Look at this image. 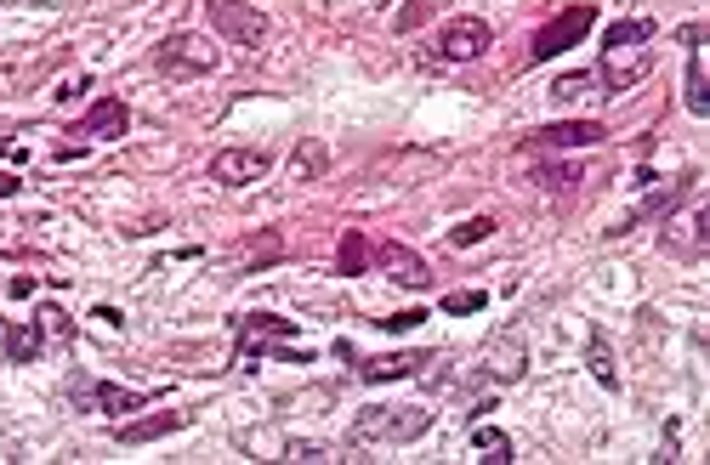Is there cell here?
I'll return each mask as SVG.
<instances>
[{
	"mask_svg": "<svg viewBox=\"0 0 710 465\" xmlns=\"http://www.w3.org/2000/svg\"><path fill=\"white\" fill-rule=\"evenodd\" d=\"M426 363H438V358H432V352H387V358H364V363H358V380L381 386V380L426 375Z\"/></svg>",
	"mask_w": 710,
	"mask_h": 465,
	"instance_id": "cell-13",
	"label": "cell"
},
{
	"mask_svg": "<svg viewBox=\"0 0 710 465\" xmlns=\"http://www.w3.org/2000/svg\"><path fill=\"white\" fill-rule=\"evenodd\" d=\"M267 171H273V154H262V148H222L211 159V182H222V188H250Z\"/></svg>",
	"mask_w": 710,
	"mask_h": 465,
	"instance_id": "cell-9",
	"label": "cell"
},
{
	"mask_svg": "<svg viewBox=\"0 0 710 465\" xmlns=\"http://www.w3.org/2000/svg\"><path fill=\"white\" fill-rule=\"evenodd\" d=\"M40 335H46V341H74V318L63 307H40Z\"/></svg>",
	"mask_w": 710,
	"mask_h": 465,
	"instance_id": "cell-26",
	"label": "cell"
},
{
	"mask_svg": "<svg viewBox=\"0 0 710 465\" xmlns=\"http://www.w3.org/2000/svg\"><path fill=\"white\" fill-rule=\"evenodd\" d=\"M370 261H375V244L364 239L358 227H347V233H341V250H336V273L358 278V273H370Z\"/></svg>",
	"mask_w": 710,
	"mask_h": 465,
	"instance_id": "cell-16",
	"label": "cell"
},
{
	"mask_svg": "<svg viewBox=\"0 0 710 465\" xmlns=\"http://www.w3.org/2000/svg\"><path fill=\"white\" fill-rule=\"evenodd\" d=\"M648 69H654V46H614V52H603V69H597L603 97H620V91L642 86Z\"/></svg>",
	"mask_w": 710,
	"mask_h": 465,
	"instance_id": "cell-5",
	"label": "cell"
},
{
	"mask_svg": "<svg viewBox=\"0 0 710 465\" xmlns=\"http://www.w3.org/2000/svg\"><path fill=\"white\" fill-rule=\"evenodd\" d=\"M597 142H608V125L603 120H557V125H540V131H529L523 137V148H551V154H568V148H597Z\"/></svg>",
	"mask_w": 710,
	"mask_h": 465,
	"instance_id": "cell-6",
	"label": "cell"
},
{
	"mask_svg": "<svg viewBox=\"0 0 710 465\" xmlns=\"http://www.w3.org/2000/svg\"><path fill=\"white\" fill-rule=\"evenodd\" d=\"M693 182H699V176H693V171H682V176L671 182V188L648 193V199H642V205L631 210V216H625V222H614V227H608V239H625V233H637L642 222H665V216H671V210H676V205H682V199L693 193Z\"/></svg>",
	"mask_w": 710,
	"mask_h": 465,
	"instance_id": "cell-8",
	"label": "cell"
},
{
	"mask_svg": "<svg viewBox=\"0 0 710 465\" xmlns=\"http://www.w3.org/2000/svg\"><path fill=\"white\" fill-rule=\"evenodd\" d=\"M489 46H495V29L483 18H455L444 35H438V57H432V63H472V57H483Z\"/></svg>",
	"mask_w": 710,
	"mask_h": 465,
	"instance_id": "cell-7",
	"label": "cell"
},
{
	"mask_svg": "<svg viewBox=\"0 0 710 465\" xmlns=\"http://www.w3.org/2000/svg\"><path fill=\"white\" fill-rule=\"evenodd\" d=\"M586 363H591V375L603 380L608 392L620 386V369H614V352H608V335H603V329H591V341H586Z\"/></svg>",
	"mask_w": 710,
	"mask_h": 465,
	"instance_id": "cell-20",
	"label": "cell"
},
{
	"mask_svg": "<svg viewBox=\"0 0 710 465\" xmlns=\"http://www.w3.org/2000/svg\"><path fill=\"white\" fill-rule=\"evenodd\" d=\"M279 256H284V239H279V233H262V239L239 244V261H245V273H250V267H267V261H279Z\"/></svg>",
	"mask_w": 710,
	"mask_h": 465,
	"instance_id": "cell-23",
	"label": "cell"
},
{
	"mask_svg": "<svg viewBox=\"0 0 710 465\" xmlns=\"http://www.w3.org/2000/svg\"><path fill=\"white\" fill-rule=\"evenodd\" d=\"M284 454H290V460H330V448H319V443H290Z\"/></svg>",
	"mask_w": 710,
	"mask_h": 465,
	"instance_id": "cell-31",
	"label": "cell"
},
{
	"mask_svg": "<svg viewBox=\"0 0 710 465\" xmlns=\"http://www.w3.org/2000/svg\"><path fill=\"white\" fill-rule=\"evenodd\" d=\"M216 63H222V52H216L205 35H165L160 46H154V69H160L165 80H194V74H211Z\"/></svg>",
	"mask_w": 710,
	"mask_h": 465,
	"instance_id": "cell-3",
	"label": "cell"
},
{
	"mask_svg": "<svg viewBox=\"0 0 710 465\" xmlns=\"http://www.w3.org/2000/svg\"><path fill=\"white\" fill-rule=\"evenodd\" d=\"M233 329H239V346H250V341H284V335H296V324H290V318H273V312H245Z\"/></svg>",
	"mask_w": 710,
	"mask_h": 465,
	"instance_id": "cell-17",
	"label": "cell"
},
{
	"mask_svg": "<svg viewBox=\"0 0 710 465\" xmlns=\"http://www.w3.org/2000/svg\"><path fill=\"white\" fill-rule=\"evenodd\" d=\"M489 233H495V222H489V216H472V222H461L455 233H449V244H455V250H466V244H483Z\"/></svg>",
	"mask_w": 710,
	"mask_h": 465,
	"instance_id": "cell-29",
	"label": "cell"
},
{
	"mask_svg": "<svg viewBox=\"0 0 710 465\" xmlns=\"http://www.w3.org/2000/svg\"><path fill=\"white\" fill-rule=\"evenodd\" d=\"M659 29H654V18H625V23H614L603 35V52H614V46H648Z\"/></svg>",
	"mask_w": 710,
	"mask_h": 465,
	"instance_id": "cell-21",
	"label": "cell"
},
{
	"mask_svg": "<svg viewBox=\"0 0 710 465\" xmlns=\"http://www.w3.org/2000/svg\"><path fill=\"white\" fill-rule=\"evenodd\" d=\"M688 108L705 120L710 114V91H705V63H699V52H688Z\"/></svg>",
	"mask_w": 710,
	"mask_h": 465,
	"instance_id": "cell-25",
	"label": "cell"
},
{
	"mask_svg": "<svg viewBox=\"0 0 710 465\" xmlns=\"http://www.w3.org/2000/svg\"><path fill=\"white\" fill-rule=\"evenodd\" d=\"M40 352H46L40 324H6V358H12V363H35Z\"/></svg>",
	"mask_w": 710,
	"mask_h": 465,
	"instance_id": "cell-19",
	"label": "cell"
},
{
	"mask_svg": "<svg viewBox=\"0 0 710 465\" xmlns=\"http://www.w3.org/2000/svg\"><path fill=\"white\" fill-rule=\"evenodd\" d=\"M438 6H444V0H409L404 12L392 18V29H398V35H415V29H421V23L432 18V12H438Z\"/></svg>",
	"mask_w": 710,
	"mask_h": 465,
	"instance_id": "cell-27",
	"label": "cell"
},
{
	"mask_svg": "<svg viewBox=\"0 0 710 465\" xmlns=\"http://www.w3.org/2000/svg\"><path fill=\"white\" fill-rule=\"evenodd\" d=\"M489 307V295L483 290H455V295H444V312L449 318H472V312H483Z\"/></svg>",
	"mask_w": 710,
	"mask_h": 465,
	"instance_id": "cell-28",
	"label": "cell"
},
{
	"mask_svg": "<svg viewBox=\"0 0 710 465\" xmlns=\"http://www.w3.org/2000/svg\"><path fill=\"white\" fill-rule=\"evenodd\" d=\"M12 193H18V176H12V171H0V199H12Z\"/></svg>",
	"mask_w": 710,
	"mask_h": 465,
	"instance_id": "cell-34",
	"label": "cell"
},
{
	"mask_svg": "<svg viewBox=\"0 0 710 465\" xmlns=\"http://www.w3.org/2000/svg\"><path fill=\"white\" fill-rule=\"evenodd\" d=\"M324 171H330V148H324L319 137L296 142V154H290V176H296V182H319Z\"/></svg>",
	"mask_w": 710,
	"mask_h": 465,
	"instance_id": "cell-18",
	"label": "cell"
},
{
	"mask_svg": "<svg viewBox=\"0 0 710 465\" xmlns=\"http://www.w3.org/2000/svg\"><path fill=\"white\" fill-rule=\"evenodd\" d=\"M69 397H74V403H86V409H97V414H114V420L148 403L142 392H125V386H108V380H74Z\"/></svg>",
	"mask_w": 710,
	"mask_h": 465,
	"instance_id": "cell-10",
	"label": "cell"
},
{
	"mask_svg": "<svg viewBox=\"0 0 710 465\" xmlns=\"http://www.w3.org/2000/svg\"><path fill=\"white\" fill-rule=\"evenodd\" d=\"M472 448H478V460H489V465L517 460V454H512V437H506V431H495V426H478V431H472Z\"/></svg>",
	"mask_w": 710,
	"mask_h": 465,
	"instance_id": "cell-22",
	"label": "cell"
},
{
	"mask_svg": "<svg viewBox=\"0 0 710 465\" xmlns=\"http://www.w3.org/2000/svg\"><path fill=\"white\" fill-rule=\"evenodd\" d=\"M426 426H432V409H421V403H398V409H358L353 420V437L358 443H415V437H426Z\"/></svg>",
	"mask_w": 710,
	"mask_h": 465,
	"instance_id": "cell-1",
	"label": "cell"
},
{
	"mask_svg": "<svg viewBox=\"0 0 710 465\" xmlns=\"http://www.w3.org/2000/svg\"><path fill=\"white\" fill-rule=\"evenodd\" d=\"M188 426V409H165V414H142V420H125L114 437H120L125 448H137V443H154V437H171V431Z\"/></svg>",
	"mask_w": 710,
	"mask_h": 465,
	"instance_id": "cell-15",
	"label": "cell"
},
{
	"mask_svg": "<svg viewBox=\"0 0 710 465\" xmlns=\"http://www.w3.org/2000/svg\"><path fill=\"white\" fill-rule=\"evenodd\" d=\"M591 86H597V74H563V80L551 86V97H557V103H574V97H586Z\"/></svg>",
	"mask_w": 710,
	"mask_h": 465,
	"instance_id": "cell-30",
	"label": "cell"
},
{
	"mask_svg": "<svg viewBox=\"0 0 710 465\" xmlns=\"http://www.w3.org/2000/svg\"><path fill=\"white\" fill-rule=\"evenodd\" d=\"M534 182L546 193H568V188H580L586 176H580V165H534Z\"/></svg>",
	"mask_w": 710,
	"mask_h": 465,
	"instance_id": "cell-24",
	"label": "cell"
},
{
	"mask_svg": "<svg viewBox=\"0 0 710 465\" xmlns=\"http://www.w3.org/2000/svg\"><path fill=\"white\" fill-rule=\"evenodd\" d=\"M131 131V108L120 103V97H97V103L86 108V120H80V137H97V142H114Z\"/></svg>",
	"mask_w": 710,
	"mask_h": 465,
	"instance_id": "cell-12",
	"label": "cell"
},
{
	"mask_svg": "<svg viewBox=\"0 0 710 465\" xmlns=\"http://www.w3.org/2000/svg\"><path fill=\"white\" fill-rule=\"evenodd\" d=\"M597 29V6L591 0H580V6H568V12H557L551 23H540L529 40V63H551V57H563L568 46H580V40Z\"/></svg>",
	"mask_w": 710,
	"mask_h": 465,
	"instance_id": "cell-2",
	"label": "cell"
},
{
	"mask_svg": "<svg viewBox=\"0 0 710 465\" xmlns=\"http://www.w3.org/2000/svg\"><path fill=\"white\" fill-rule=\"evenodd\" d=\"M421 318H426V312H392V318H375V324H381V329H415Z\"/></svg>",
	"mask_w": 710,
	"mask_h": 465,
	"instance_id": "cell-32",
	"label": "cell"
},
{
	"mask_svg": "<svg viewBox=\"0 0 710 465\" xmlns=\"http://www.w3.org/2000/svg\"><path fill=\"white\" fill-rule=\"evenodd\" d=\"M375 261H381L387 278H392V284H404V290H426V284H432V267H426L415 250H404V244H381Z\"/></svg>",
	"mask_w": 710,
	"mask_h": 465,
	"instance_id": "cell-14",
	"label": "cell"
},
{
	"mask_svg": "<svg viewBox=\"0 0 710 465\" xmlns=\"http://www.w3.org/2000/svg\"><path fill=\"white\" fill-rule=\"evenodd\" d=\"M676 40H682L688 52H699V40H705V29H699V23H688V29H676Z\"/></svg>",
	"mask_w": 710,
	"mask_h": 465,
	"instance_id": "cell-33",
	"label": "cell"
},
{
	"mask_svg": "<svg viewBox=\"0 0 710 465\" xmlns=\"http://www.w3.org/2000/svg\"><path fill=\"white\" fill-rule=\"evenodd\" d=\"M205 18H211V29L228 46H262L267 40V12L262 6H250V0H205Z\"/></svg>",
	"mask_w": 710,
	"mask_h": 465,
	"instance_id": "cell-4",
	"label": "cell"
},
{
	"mask_svg": "<svg viewBox=\"0 0 710 465\" xmlns=\"http://www.w3.org/2000/svg\"><path fill=\"white\" fill-rule=\"evenodd\" d=\"M523 369H529V346H523V335H495L489 341V352H483V375L489 380H523Z\"/></svg>",
	"mask_w": 710,
	"mask_h": 465,
	"instance_id": "cell-11",
	"label": "cell"
}]
</instances>
